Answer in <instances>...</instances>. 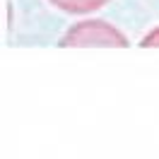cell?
Here are the masks:
<instances>
[{"mask_svg":"<svg viewBox=\"0 0 159 159\" xmlns=\"http://www.w3.org/2000/svg\"><path fill=\"white\" fill-rule=\"evenodd\" d=\"M53 7L68 12V15H87V12H94L104 7L109 0H48Z\"/></svg>","mask_w":159,"mask_h":159,"instance_id":"7a4b0ae2","label":"cell"},{"mask_svg":"<svg viewBox=\"0 0 159 159\" xmlns=\"http://www.w3.org/2000/svg\"><path fill=\"white\" fill-rule=\"evenodd\" d=\"M60 46H118V48H125L130 41L128 36L113 27L111 22L106 20H84L72 24L63 39L58 41Z\"/></svg>","mask_w":159,"mask_h":159,"instance_id":"6da1fadb","label":"cell"},{"mask_svg":"<svg viewBox=\"0 0 159 159\" xmlns=\"http://www.w3.org/2000/svg\"><path fill=\"white\" fill-rule=\"evenodd\" d=\"M140 46H145V48H159V27H154V29H149L145 36H142V41H140Z\"/></svg>","mask_w":159,"mask_h":159,"instance_id":"3957f363","label":"cell"}]
</instances>
